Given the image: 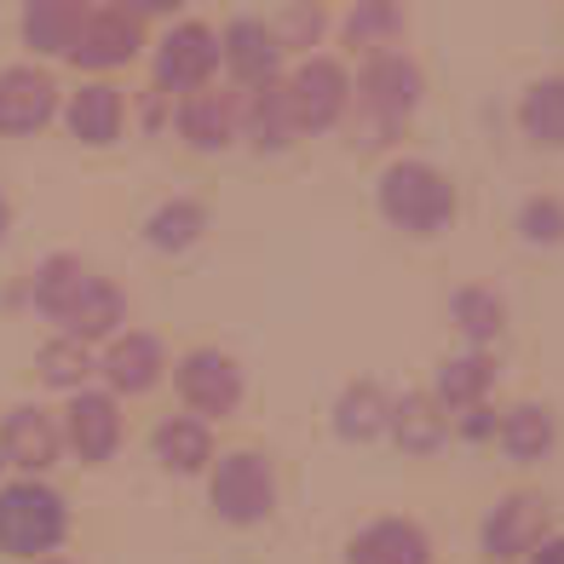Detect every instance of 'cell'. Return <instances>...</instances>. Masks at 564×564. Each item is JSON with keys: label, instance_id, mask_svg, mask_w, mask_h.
Instances as JSON below:
<instances>
[{"label": "cell", "instance_id": "6da1fadb", "mask_svg": "<svg viewBox=\"0 0 564 564\" xmlns=\"http://www.w3.org/2000/svg\"><path fill=\"white\" fill-rule=\"evenodd\" d=\"M421 93H426V75L421 64L403 53H380V58H364V75H357V87H351V144H364V150H387L409 116L421 110Z\"/></svg>", "mask_w": 564, "mask_h": 564}, {"label": "cell", "instance_id": "7a4b0ae2", "mask_svg": "<svg viewBox=\"0 0 564 564\" xmlns=\"http://www.w3.org/2000/svg\"><path fill=\"white\" fill-rule=\"evenodd\" d=\"M375 202H380V219L392 230H409V237H438V230L455 219V178L432 162H415V156H398L387 162L375 185Z\"/></svg>", "mask_w": 564, "mask_h": 564}, {"label": "cell", "instance_id": "3957f363", "mask_svg": "<svg viewBox=\"0 0 564 564\" xmlns=\"http://www.w3.org/2000/svg\"><path fill=\"white\" fill-rule=\"evenodd\" d=\"M69 535V501L46 478L0 484V553L35 564Z\"/></svg>", "mask_w": 564, "mask_h": 564}, {"label": "cell", "instance_id": "277c9868", "mask_svg": "<svg viewBox=\"0 0 564 564\" xmlns=\"http://www.w3.org/2000/svg\"><path fill=\"white\" fill-rule=\"evenodd\" d=\"M208 507L225 524H265L276 507V467L265 449H225L208 467Z\"/></svg>", "mask_w": 564, "mask_h": 564}, {"label": "cell", "instance_id": "5b68a950", "mask_svg": "<svg viewBox=\"0 0 564 564\" xmlns=\"http://www.w3.org/2000/svg\"><path fill=\"white\" fill-rule=\"evenodd\" d=\"M214 75H219V35L208 30V23H173V30H162L156 41V53H150V82H156L162 98H191L202 87H214Z\"/></svg>", "mask_w": 564, "mask_h": 564}, {"label": "cell", "instance_id": "8992f818", "mask_svg": "<svg viewBox=\"0 0 564 564\" xmlns=\"http://www.w3.org/2000/svg\"><path fill=\"white\" fill-rule=\"evenodd\" d=\"M282 93H289V116L300 133H328L351 110V75L340 58H323V53L300 58L294 75L282 82Z\"/></svg>", "mask_w": 564, "mask_h": 564}, {"label": "cell", "instance_id": "52a82bcc", "mask_svg": "<svg viewBox=\"0 0 564 564\" xmlns=\"http://www.w3.org/2000/svg\"><path fill=\"white\" fill-rule=\"evenodd\" d=\"M178 398H185V409L196 421H225V415H237V403H242V369H237V357L219 351V346H196L178 357Z\"/></svg>", "mask_w": 564, "mask_h": 564}, {"label": "cell", "instance_id": "ba28073f", "mask_svg": "<svg viewBox=\"0 0 564 564\" xmlns=\"http://www.w3.org/2000/svg\"><path fill=\"white\" fill-rule=\"evenodd\" d=\"M144 53V23L133 7H87L82 30L69 41V64L75 69H121Z\"/></svg>", "mask_w": 564, "mask_h": 564}, {"label": "cell", "instance_id": "9c48e42d", "mask_svg": "<svg viewBox=\"0 0 564 564\" xmlns=\"http://www.w3.org/2000/svg\"><path fill=\"white\" fill-rule=\"evenodd\" d=\"M542 535H547V496L512 490V496H501L490 512H484L478 553L490 564H519V558H530V547L542 542Z\"/></svg>", "mask_w": 564, "mask_h": 564}, {"label": "cell", "instance_id": "30bf717a", "mask_svg": "<svg viewBox=\"0 0 564 564\" xmlns=\"http://www.w3.org/2000/svg\"><path fill=\"white\" fill-rule=\"evenodd\" d=\"M219 64L230 69V82L242 93L282 82V46L271 35V23L265 18H230L219 30Z\"/></svg>", "mask_w": 564, "mask_h": 564}, {"label": "cell", "instance_id": "8fae6325", "mask_svg": "<svg viewBox=\"0 0 564 564\" xmlns=\"http://www.w3.org/2000/svg\"><path fill=\"white\" fill-rule=\"evenodd\" d=\"M178 139L202 156H219L242 139V93L230 87H202L191 98H178Z\"/></svg>", "mask_w": 564, "mask_h": 564}, {"label": "cell", "instance_id": "7c38bea8", "mask_svg": "<svg viewBox=\"0 0 564 564\" xmlns=\"http://www.w3.org/2000/svg\"><path fill=\"white\" fill-rule=\"evenodd\" d=\"M58 449H64V426L41 403L7 409V421H0V460L7 467H18L23 478H41L58 460Z\"/></svg>", "mask_w": 564, "mask_h": 564}, {"label": "cell", "instance_id": "4fadbf2b", "mask_svg": "<svg viewBox=\"0 0 564 564\" xmlns=\"http://www.w3.org/2000/svg\"><path fill=\"white\" fill-rule=\"evenodd\" d=\"M58 116V82L41 64L0 69V133H41Z\"/></svg>", "mask_w": 564, "mask_h": 564}, {"label": "cell", "instance_id": "5bb4252c", "mask_svg": "<svg viewBox=\"0 0 564 564\" xmlns=\"http://www.w3.org/2000/svg\"><path fill=\"white\" fill-rule=\"evenodd\" d=\"M98 369H105V380H110V398H144V392L162 387L167 351H162L156 335H144V328H127V335H116V340L105 346Z\"/></svg>", "mask_w": 564, "mask_h": 564}, {"label": "cell", "instance_id": "9a60e30c", "mask_svg": "<svg viewBox=\"0 0 564 564\" xmlns=\"http://www.w3.org/2000/svg\"><path fill=\"white\" fill-rule=\"evenodd\" d=\"M53 323L64 328V340H75V346L116 340V335H121V323H127V305H121V294H116V282H105V276H93V271H87V282L58 305V317H53Z\"/></svg>", "mask_w": 564, "mask_h": 564}, {"label": "cell", "instance_id": "2e32d148", "mask_svg": "<svg viewBox=\"0 0 564 564\" xmlns=\"http://www.w3.org/2000/svg\"><path fill=\"white\" fill-rule=\"evenodd\" d=\"M64 444L98 467L121 449V403L110 392H75L69 409H64Z\"/></svg>", "mask_w": 564, "mask_h": 564}, {"label": "cell", "instance_id": "e0dca14e", "mask_svg": "<svg viewBox=\"0 0 564 564\" xmlns=\"http://www.w3.org/2000/svg\"><path fill=\"white\" fill-rule=\"evenodd\" d=\"M121 121H127V98H121V87L116 82H82L69 98H64V127L82 144H93V150H105V144H116L121 139Z\"/></svg>", "mask_w": 564, "mask_h": 564}, {"label": "cell", "instance_id": "ac0fdd59", "mask_svg": "<svg viewBox=\"0 0 564 564\" xmlns=\"http://www.w3.org/2000/svg\"><path fill=\"white\" fill-rule=\"evenodd\" d=\"M346 564H432V542L415 519H375L351 535Z\"/></svg>", "mask_w": 564, "mask_h": 564}, {"label": "cell", "instance_id": "d6986e66", "mask_svg": "<svg viewBox=\"0 0 564 564\" xmlns=\"http://www.w3.org/2000/svg\"><path fill=\"white\" fill-rule=\"evenodd\" d=\"M150 449H156V460L167 473L196 478V473L214 467V426L196 421V415H167V421H156V432H150Z\"/></svg>", "mask_w": 564, "mask_h": 564}, {"label": "cell", "instance_id": "ffe728a7", "mask_svg": "<svg viewBox=\"0 0 564 564\" xmlns=\"http://www.w3.org/2000/svg\"><path fill=\"white\" fill-rule=\"evenodd\" d=\"M496 387V364L484 351H460V357H444L438 364V380H432V398H438V409L455 421L467 415V409H478L484 398H490Z\"/></svg>", "mask_w": 564, "mask_h": 564}, {"label": "cell", "instance_id": "44dd1931", "mask_svg": "<svg viewBox=\"0 0 564 564\" xmlns=\"http://www.w3.org/2000/svg\"><path fill=\"white\" fill-rule=\"evenodd\" d=\"M392 421V398L380 380H351V387L335 398V432L346 444H375Z\"/></svg>", "mask_w": 564, "mask_h": 564}, {"label": "cell", "instance_id": "7402d4cb", "mask_svg": "<svg viewBox=\"0 0 564 564\" xmlns=\"http://www.w3.org/2000/svg\"><path fill=\"white\" fill-rule=\"evenodd\" d=\"M496 438L512 460H547L553 444H558V421H553V409L547 403H512L507 415L496 421Z\"/></svg>", "mask_w": 564, "mask_h": 564}, {"label": "cell", "instance_id": "603a6c76", "mask_svg": "<svg viewBox=\"0 0 564 564\" xmlns=\"http://www.w3.org/2000/svg\"><path fill=\"white\" fill-rule=\"evenodd\" d=\"M387 432L409 455H432V449L449 438V415L438 409V398H432V392H403V398H392Z\"/></svg>", "mask_w": 564, "mask_h": 564}, {"label": "cell", "instance_id": "cb8c5ba5", "mask_svg": "<svg viewBox=\"0 0 564 564\" xmlns=\"http://www.w3.org/2000/svg\"><path fill=\"white\" fill-rule=\"evenodd\" d=\"M242 133L260 144V150H289V144L300 139V127H294V116H289V93H282V82L242 93Z\"/></svg>", "mask_w": 564, "mask_h": 564}, {"label": "cell", "instance_id": "d4e9b609", "mask_svg": "<svg viewBox=\"0 0 564 564\" xmlns=\"http://www.w3.org/2000/svg\"><path fill=\"white\" fill-rule=\"evenodd\" d=\"M519 127L530 144L542 150H564V75H542L530 82L519 98Z\"/></svg>", "mask_w": 564, "mask_h": 564}, {"label": "cell", "instance_id": "484cf974", "mask_svg": "<svg viewBox=\"0 0 564 564\" xmlns=\"http://www.w3.org/2000/svg\"><path fill=\"white\" fill-rule=\"evenodd\" d=\"M82 18H87V0H35V7L23 12V41L46 58H64L75 30H82Z\"/></svg>", "mask_w": 564, "mask_h": 564}, {"label": "cell", "instance_id": "4316f807", "mask_svg": "<svg viewBox=\"0 0 564 564\" xmlns=\"http://www.w3.org/2000/svg\"><path fill=\"white\" fill-rule=\"evenodd\" d=\"M449 317H455V328H460V335H467L478 351H484V346H496V340L507 335V300H501L496 289H484V282H467V289H455Z\"/></svg>", "mask_w": 564, "mask_h": 564}, {"label": "cell", "instance_id": "83f0119b", "mask_svg": "<svg viewBox=\"0 0 564 564\" xmlns=\"http://www.w3.org/2000/svg\"><path fill=\"white\" fill-rule=\"evenodd\" d=\"M202 230H208V208L191 202V196H173V202H162V208L144 219V242L156 253H185V248L202 242Z\"/></svg>", "mask_w": 564, "mask_h": 564}, {"label": "cell", "instance_id": "f1b7e54d", "mask_svg": "<svg viewBox=\"0 0 564 564\" xmlns=\"http://www.w3.org/2000/svg\"><path fill=\"white\" fill-rule=\"evenodd\" d=\"M346 46L364 58H380V53H398V35H403V12L387 7V0H364L357 12H346Z\"/></svg>", "mask_w": 564, "mask_h": 564}, {"label": "cell", "instance_id": "f546056e", "mask_svg": "<svg viewBox=\"0 0 564 564\" xmlns=\"http://www.w3.org/2000/svg\"><path fill=\"white\" fill-rule=\"evenodd\" d=\"M35 369H41V380H46V387H58V392H87V375L98 369L93 364V346H75V340H46L41 346V357H35Z\"/></svg>", "mask_w": 564, "mask_h": 564}, {"label": "cell", "instance_id": "4dcf8cb0", "mask_svg": "<svg viewBox=\"0 0 564 564\" xmlns=\"http://www.w3.org/2000/svg\"><path fill=\"white\" fill-rule=\"evenodd\" d=\"M87 282V265L75 260V253H53V260H41V271H35V305L46 317H58V305L75 294Z\"/></svg>", "mask_w": 564, "mask_h": 564}, {"label": "cell", "instance_id": "1f68e13d", "mask_svg": "<svg viewBox=\"0 0 564 564\" xmlns=\"http://www.w3.org/2000/svg\"><path fill=\"white\" fill-rule=\"evenodd\" d=\"M265 23H271V35H276L282 53H305V58H312V46H317L323 30H328V12H323V7H282V12L265 18Z\"/></svg>", "mask_w": 564, "mask_h": 564}, {"label": "cell", "instance_id": "d6a6232c", "mask_svg": "<svg viewBox=\"0 0 564 564\" xmlns=\"http://www.w3.org/2000/svg\"><path fill=\"white\" fill-rule=\"evenodd\" d=\"M519 230L530 248H558L564 242V202L558 196H530L519 208Z\"/></svg>", "mask_w": 564, "mask_h": 564}, {"label": "cell", "instance_id": "836d02e7", "mask_svg": "<svg viewBox=\"0 0 564 564\" xmlns=\"http://www.w3.org/2000/svg\"><path fill=\"white\" fill-rule=\"evenodd\" d=\"M449 426L460 432V438H473V444H478V438H496V409L478 403V409H467V415H455Z\"/></svg>", "mask_w": 564, "mask_h": 564}, {"label": "cell", "instance_id": "e575fe53", "mask_svg": "<svg viewBox=\"0 0 564 564\" xmlns=\"http://www.w3.org/2000/svg\"><path fill=\"white\" fill-rule=\"evenodd\" d=\"M524 564H564V535H542V542L530 547Z\"/></svg>", "mask_w": 564, "mask_h": 564}, {"label": "cell", "instance_id": "d590c367", "mask_svg": "<svg viewBox=\"0 0 564 564\" xmlns=\"http://www.w3.org/2000/svg\"><path fill=\"white\" fill-rule=\"evenodd\" d=\"M7 230H12V202L0 196V242H7Z\"/></svg>", "mask_w": 564, "mask_h": 564}, {"label": "cell", "instance_id": "8d00e7d4", "mask_svg": "<svg viewBox=\"0 0 564 564\" xmlns=\"http://www.w3.org/2000/svg\"><path fill=\"white\" fill-rule=\"evenodd\" d=\"M35 564H64V558H35Z\"/></svg>", "mask_w": 564, "mask_h": 564}, {"label": "cell", "instance_id": "74e56055", "mask_svg": "<svg viewBox=\"0 0 564 564\" xmlns=\"http://www.w3.org/2000/svg\"><path fill=\"white\" fill-rule=\"evenodd\" d=\"M0 473H7V460H0Z\"/></svg>", "mask_w": 564, "mask_h": 564}]
</instances>
